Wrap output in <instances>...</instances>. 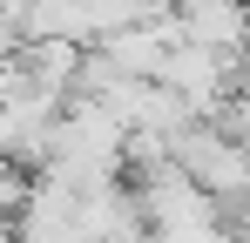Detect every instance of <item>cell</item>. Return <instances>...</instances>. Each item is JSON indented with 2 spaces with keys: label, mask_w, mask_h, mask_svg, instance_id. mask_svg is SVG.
<instances>
[{
  "label": "cell",
  "mask_w": 250,
  "mask_h": 243,
  "mask_svg": "<svg viewBox=\"0 0 250 243\" xmlns=\"http://www.w3.org/2000/svg\"><path fill=\"white\" fill-rule=\"evenodd\" d=\"M176 162H183V169H189L223 209L250 196V142H244V135H230L223 122H209V115H196V122L176 128Z\"/></svg>",
  "instance_id": "cell-1"
},
{
  "label": "cell",
  "mask_w": 250,
  "mask_h": 243,
  "mask_svg": "<svg viewBox=\"0 0 250 243\" xmlns=\"http://www.w3.org/2000/svg\"><path fill=\"white\" fill-rule=\"evenodd\" d=\"M176 27L203 47L223 54H250V0H169Z\"/></svg>",
  "instance_id": "cell-2"
},
{
  "label": "cell",
  "mask_w": 250,
  "mask_h": 243,
  "mask_svg": "<svg viewBox=\"0 0 250 243\" xmlns=\"http://www.w3.org/2000/svg\"><path fill=\"white\" fill-rule=\"evenodd\" d=\"M21 47H27V27H21L14 14H0V68H7V61H14Z\"/></svg>",
  "instance_id": "cell-3"
}]
</instances>
